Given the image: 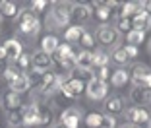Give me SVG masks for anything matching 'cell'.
I'll return each mask as SVG.
<instances>
[{"label": "cell", "instance_id": "1", "mask_svg": "<svg viewBox=\"0 0 151 128\" xmlns=\"http://www.w3.org/2000/svg\"><path fill=\"white\" fill-rule=\"evenodd\" d=\"M72 18V2H54L52 10L47 16V25L50 29H58V27H66Z\"/></svg>", "mask_w": 151, "mask_h": 128}, {"label": "cell", "instance_id": "2", "mask_svg": "<svg viewBox=\"0 0 151 128\" xmlns=\"http://www.w3.org/2000/svg\"><path fill=\"white\" fill-rule=\"evenodd\" d=\"M16 23H18V31L22 35H37L41 29V22L37 20V16L31 12V10H19L18 18H16Z\"/></svg>", "mask_w": 151, "mask_h": 128}, {"label": "cell", "instance_id": "3", "mask_svg": "<svg viewBox=\"0 0 151 128\" xmlns=\"http://www.w3.org/2000/svg\"><path fill=\"white\" fill-rule=\"evenodd\" d=\"M76 56H78V53L72 49V45L62 43V45H58L56 53L52 54V62L60 64L64 70H74L76 68Z\"/></svg>", "mask_w": 151, "mask_h": 128}, {"label": "cell", "instance_id": "4", "mask_svg": "<svg viewBox=\"0 0 151 128\" xmlns=\"http://www.w3.org/2000/svg\"><path fill=\"white\" fill-rule=\"evenodd\" d=\"M126 120L128 124H134L136 128H151V113L145 107H128L126 109Z\"/></svg>", "mask_w": 151, "mask_h": 128}, {"label": "cell", "instance_id": "5", "mask_svg": "<svg viewBox=\"0 0 151 128\" xmlns=\"http://www.w3.org/2000/svg\"><path fill=\"white\" fill-rule=\"evenodd\" d=\"M83 91H85V82L81 78H68L66 82H62V85H60V93L68 99L80 97Z\"/></svg>", "mask_w": 151, "mask_h": 128}, {"label": "cell", "instance_id": "6", "mask_svg": "<svg viewBox=\"0 0 151 128\" xmlns=\"http://www.w3.org/2000/svg\"><path fill=\"white\" fill-rule=\"evenodd\" d=\"M85 93H87V97L91 101H103L109 93V84H105V82H101L97 78H91L87 82V85H85Z\"/></svg>", "mask_w": 151, "mask_h": 128}, {"label": "cell", "instance_id": "7", "mask_svg": "<svg viewBox=\"0 0 151 128\" xmlns=\"http://www.w3.org/2000/svg\"><path fill=\"white\" fill-rule=\"evenodd\" d=\"M81 122V109L80 107H68L60 115V124L66 128H80Z\"/></svg>", "mask_w": 151, "mask_h": 128}, {"label": "cell", "instance_id": "8", "mask_svg": "<svg viewBox=\"0 0 151 128\" xmlns=\"http://www.w3.org/2000/svg\"><path fill=\"white\" fill-rule=\"evenodd\" d=\"M60 85H62V82L58 80V74H54V72H45L39 89L45 93V95H50V93L60 91Z\"/></svg>", "mask_w": 151, "mask_h": 128}, {"label": "cell", "instance_id": "9", "mask_svg": "<svg viewBox=\"0 0 151 128\" xmlns=\"http://www.w3.org/2000/svg\"><path fill=\"white\" fill-rule=\"evenodd\" d=\"M118 31H116V27H111V25H101L97 29V33H95V37H97V41L101 45H109V47H112L114 43H118Z\"/></svg>", "mask_w": 151, "mask_h": 128}, {"label": "cell", "instance_id": "10", "mask_svg": "<svg viewBox=\"0 0 151 128\" xmlns=\"http://www.w3.org/2000/svg\"><path fill=\"white\" fill-rule=\"evenodd\" d=\"M52 56L43 51H37V53L31 54V68L35 70H41V72H50V66H52Z\"/></svg>", "mask_w": 151, "mask_h": 128}, {"label": "cell", "instance_id": "11", "mask_svg": "<svg viewBox=\"0 0 151 128\" xmlns=\"http://www.w3.org/2000/svg\"><path fill=\"white\" fill-rule=\"evenodd\" d=\"M22 111H23V126H29V128H33V126H39V111H41V107L37 105V103H31V105H27V107H22Z\"/></svg>", "mask_w": 151, "mask_h": 128}, {"label": "cell", "instance_id": "12", "mask_svg": "<svg viewBox=\"0 0 151 128\" xmlns=\"http://www.w3.org/2000/svg\"><path fill=\"white\" fill-rule=\"evenodd\" d=\"M2 107H4L8 113H14V111H19L22 109V95L12 89L2 93Z\"/></svg>", "mask_w": 151, "mask_h": 128}, {"label": "cell", "instance_id": "13", "mask_svg": "<svg viewBox=\"0 0 151 128\" xmlns=\"http://www.w3.org/2000/svg\"><path fill=\"white\" fill-rule=\"evenodd\" d=\"M151 74V68H147L145 64H134L132 72H130V82L134 84V88H142L143 85V80Z\"/></svg>", "mask_w": 151, "mask_h": 128}, {"label": "cell", "instance_id": "14", "mask_svg": "<svg viewBox=\"0 0 151 128\" xmlns=\"http://www.w3.org/2000/svg\"><path fill=\"white\" fill-rule=\"evenodd\" d=\"M132 29L134 31H142V33H145L147 29H151V16L143 8L132 18Z\"/></svg>", "mask_w": 151, "mask_h": 128}, {"label": "cell", "instance_id": "15", "mask_svg": "<svg viewBox=\"0 0 151 128\" xmlns=\"http://www.w3.org/2000/svg\"><path fill=\"white\" fill-rule=\"evenodd\" d=\"M2 47H4V51H6V60H14L16 62L23 54L22 41H18V39H8Z\"/></svg>", "mask_w": 151, "mask_h": 128}, {"label": "cell", "instance_id": "16", "mask_svg": "<svg viewBox=\"0 0 151 128\" xmlns=\"http://www.w3.org/2000/svg\"><path fill=\"white\" fill-rule=\"evenodd\" d=\"M130 99L136 107H143V105H149L151 103V89L145 88H134L130 91Z\"/></svg>", "mask_w": 151, "mask_h": 128}, {"label": "cell", "instance_id": "17", "mask_svg": "<svg viewBox=\"0 0 151 128\" xmlns=\"http://www.w3.org/2000/svg\"><path fill=\"white\" fill-rule=\"evenodd\" d=\"M91 16H93V10H91L89 4H83V2L72 4V18L76 22H87Z\"/></svg>", "mask_w": 151, "mask_h": 128}, {"label": "cell", "instance_id": "18", "mask_svg": "<svg viewBox=\"0 0 151 128\" xmlns=\"http://www.w3.org/2000/svg\"><path fill=\"white\" fill-rule=\"evenodd\" d=\"M111 10L107 8V2H101V0H95L93 2V18L101 23H107L111 20Z\"/></svg>", "mask_w": 151, "mask_h": 128}, {"label": "cell", "instance_id": "19", "mask_svg": "<svg viewBox=\"0 0 151 128\" xmlns=\"http://www.w3.org/2000/svg\"><path fill=\"white\" fill-rule=\"evenodd\" d=\"M105 111H107V115H111V116L124 113V101H122V97H118V95L109 97L107 101H105Z\"/></svg>", "mask_w": 151, "mask_h": 128}, {"label": "cell", "instance_id": "20", "mask_svg": "<svg viewBox=\"0 0 151 128\" xmlns=\"http://www.w3.org/2000/svg\"><path fill=\"white\" fill-rule=\"evenodd\" d=\"M76 68L80 70H93V53L91 51H80L76 56Z\"/></svg>", "mask_w": 151, "mask_h": 128}, {"label": "cell", "instance_id": "21", "mask_svg": "<svg viewBox=\"0 0 151 128\" xmlns=\"http://www.w3.org/2000/svg\"><path fill=\"white\" fill-rule=\"evenodd\" d=\"M142 8H143V2H126V4L120 6L118 18H128V20H132Z\"/></svg>", "mask_w": 151, "mask_h": 128}, {"label": "cell", "instance_id": "22", "mask_svg": "<svg viewBox=\"0 0 151 128\" xmlns=\"http://www.w3.org/2000/svg\"><path fill=\"white\" fill-rule=\"evenodd\" d=\"M128 82H130V72L126 68H118L111 74V85H114V88H124Z\"/></svg>", "mask_w": 151, "mask_h": 128}, {"label": "cell", "instance_id": "23", "mask_svg": "<svg viewBox=\"0 0 151 128\" xmlns=\"http://www.w3.org/2000/svg\"><path fill=\"white\" fill-rule=\"evenodd\" d=\"M58 45H60V41H58V37H56V35H45L43 39H41V51L52 56V54L56 53Z\"/></svg>", "mask_w": 151, "mask_h": 128}, {"label": "cell", "instance_id": "24", "mask_svg": "<svg viewBox=\"0 0 151 128\" xmlns=\"http://www.w3.org/2000/svg\"><path fill=\"white\" fill-rule=\"evenodd\" d=\"M8 85H10V89H12V91L19 93V95L31 89V85H29V80H27V74H23V72H22V74H19L16 80H14L12 84H8Z\"/></svg>", "mask_w": 151, "mask_h": 128}, {"label": "cell", "instance_id": "25", "mask_svg": "<svg viewBox=\"0 0 151 128\" xmlns=\"http://www.w3.org/2000/svg\"><path fill=\"white\" fill-rule=\"evenodd\" d=\"M83 31H85V27H81V25H70L66 31H64V41H66L68 45L80 43L81 35H83Z\"/></svg>", "mask_w": 151, "mask_h": 128}, {"label": "cell", "instance_id": "26", "mask_svg": "<svg viewBox=\"0 0 151 128\" xmlns=\"http://www.w3.org/2000/svg\"><path fill=\"white\" fill-rule=\"evenodd\" d=\"M0 14H2V18H18V6L16 2H10V0H2L0 2Z\"/></svg>", "mask_w": 151, "mask_h": 128}, {"label": "cell", "instance_id": "27", "mask_svg": "<svg viewBox=\"0 0 151 128\" xmlns=\"http://www.w3.org/2000/svg\"><path fill=\"white\" fill-rule=\"evenodd\" d=\"M109 60H111V56H109L105 51H95L93 53V68L95 70H97V68L109 66Z\"/></svg>", "mask_w": 151, "mask_h": 128}, {"label": "cell", "instance_id": "28", "mask_svg": "<svg viewBox=\"0 0 151 128\" xmlns=\"http://www.w3.org/2000/svg\"><path fill=\"white\" fill-rule=\"evenodd\" d=\"M145 41V33L142 31H128L126 33V45H134V47H139V43Z\"/></svg>", "mask_w": 151, "mask_h": 128}, {"label": "cell", "instance_id": "29", "mask_svg": "<svg viewBox=\"0 0 151 128\" xmlns=\"http://www.w3.org/2000/svg\"><path fill=\"white\" fill-rule=\"evenodd\" d=\"M111 58L116 62V64H120V66H124V64H128V62H130V58H128V54H126L124 47H116V49L112 51Z\"/></svg>", "mask_w": 151, "mask_h": 128}, {"label": "cell", "instance_id": "30", "mask_svg": "<svg viewBox=\"0 0 151 128\" xmlns=\"http://www.w3.org/2000/svg\"><path fill=\"white\" fill-rule=\"evenodd\" d=\"M83 122H85L87 128H99L101 122H103V115L101 113H89V115H85Z\"/></svg>", "mask_w": 151, "mask_h": 128}, {"label": "cell", "instance_id": "31", "mask_svg": "<svg viewBox=\"0 0 151 128\" xmlns=\"http://www.w3.org/2000/svg\"><path fill=\"white\" fill-rule=\"evenodd\" d=\"M43 74H45V72H41V70H35V68H31V72L27 74V80H29V85H31V88H39V85H41V80H43Z\"/></svg>", "mask_w": 151, "mask_h": 128}, {"label": "cell", "instance_id": "32", "mask_svg": "<svg viewBox=\"0 0 151 128\" xmlns=\"http://www.w3.org/2000/svg\"><path fill=\"white\" fill-rule=\"evenodd\" d=\"M93 43H95V37H93V33L85 29V31H83V35H81V39H80V45L83 47V51H89L91 47H93Z\"/></svg>", "mask_w": 151, "mask_h": 128}, {"label": "cell", "instance_id": "33", "mask_svg": "<svg viewBox=\"0 0 151 128\" xmlns=\"http://www.w3.org/2000/svg\"><path fill=\"white\" fill-rule=\"evenodd\" d=\"M8 122L12 126H23V111H14V113H8Z\"/></svg>", "mask_w": 151, "mask_h": 128}, {"label": "cell", "instance_id": "34", "mask_svg": "<svg viewBox=\"0 0 151 128\" xmlns=\"http://www.w3.org/2000/svg\"><path fill=\"white\" fill-rule=\"evenodd\" d=\"M16 64H18V70L19 72H25L27 68H31V54H25V53H23L22 56L16 60Z\"/></svg>", "mask_w": 151, "mask_h": 128}, {"label": "cell", "instance_id": "35", "mask_svg": "<svg viewBox=\"0 0 151 128\" xmlns=\"http://www.w3.org/2000/svg\"><path fill=\"white\" fill-rule=\"evenodd\" d=\"M116 31H118V33H128V31H132V20L118 18V22H116Z\"/></svg>", "mask_w": 151, "mask_h": 128}, {"label": "cell", "instance_id": "36", "mask_svg": "<svg viewBox=\"0 0 151 128\" xmlns=\"http://www.w3.org/2000/svg\"><path fill=\"white\" fill-rule=\"evenodd\" d=\"M39 122L41 124H50V122H52V111L47 109V107H41V111H39Z\"/></svg>", "mask_w": 151, "mask_h": 128}, {"label": "cell", "instance_id": "37", "mask_svg": "<svg viewBox=\"0 0 151 128\" xmlns=\"http://www.w3.org/2000/svg\"><path fill=\"white\" fill-rule=\"evenodd\" d=\"M19 74H22V72H19L18 68H14V66H8L4 72H2V76H4V80L8 82V84H12V82H14L16 78H18Z\"/></svg>", "mask_w": 151, "mask_h": 128}, {"label": "cell", "instance_id": "38", "mask_svg": "<svg viewBox=\"0 0 151 128\" xmlns=\"http://www.w3.org/2000/svg\"><path fill=\"white\" fill-rule=\"evenodd\" d=\"M111 74H112V72L109 70V66H105V68H97V72H95L93 78H97V80H101V82L107 84L109 80H111Z\"/></svg>", "mask_w": 151, "mask_h": 128}, {"label": "cell", "instance_id": "39", "mask_svg": "<svg viewBox=\"0 0 151 128\" xmlns=\"http://www.w3.org/2000/svg\"><path fill=\"white\" fill-rule=\"evenodd\" d=\"M99 128H116V119L111 115H103V122Z\"/></svg>", "mask_w": 151, "mask_h": 128}, {"label": "cell", "instance_id": "40", "mask_svg": "<svg viewBox=\"0 0 151 128\" xmlns=\"http://www.w3.org/2000/svg\"><path fill=\"white\" fill-rule=\"evenodd\" d=\"M43 10H47V2L45 0H33L31 2V12H43Z\"/></svg>", "mask_w": 151, "mask_h": 128}, {"label": "cell", "instance_id": "41", "mask_svg": "<svg viewBox=\"0 0 151 128\" xmlns=\"http://www.w3.org/2000/svg\"><path fill=\"white\" fill-rule=\"evenodd\" d=\"M124 51H126V54H128L130 60L139 54V47H134V45H124Z\"/></svg>", "mask_w": 151, "mask_h": 128}, {"label": "cell", "instance_id": "42", "mask_svg": "<svg viewBox=\"0 0 151 128\" xmlns=\"http://www.w3.org/2000/svg\"><path fill=\"white\" fill-rule=\"evenodd\" d=\"M142 88H145V89H151V74L147 76L145 80H143V85H142Z\"/></svg>", "mask_w": 151, "mask_h": 128}, {"label": "cell", "instance_id": "43", "mask_svg": "<svg viewBox=\"0 0 151 128\" xmlns=\"http://www.w3.org/2000/svg\"><path fill=\"white\" fill-rule=\"evenodd\" d=\"M143 10H145L147 14L151 16V0H147V2H143Z\"/></svg>", "mask_w": 151, "mask_h": 128}, {"label": "cell", "instance_id": "44", "mask_svg": "<svg viewBox=\"0 0 151 128\" xmlns=\"http://www.w3.org/2000/svg\"><path fill=\"white\" fill-rule=\"evenodd\" d=\"M2 60H6V51H4V47L0 45V62Z\"/></svg>", "mask_w": 151, "mask_h": 128}, {"label": "cell", "instance_id": "45", "mask_svg": "<svg viewBox=\"0 0 151 128\" xmlns=\"http://www.w3.org/2000/svg\"><path fill=\"white\" fill-rule=\"evenodd\" d=\"M122 128H136V126H134V124H124Z\"/></svg>", "mask_w": 151, "mask_h": 128}, {"label": "cell", "instance_id": "46", "mask_svg": "<svg viewBox=\"0 0 151 128\" xmlns=\"http://www.w3.org/2000/svg\"><path fill=\"white\" fill-rule=\"evenodd\" d=\"M54 128H66V126H62V124L58 122V124H56V126H54Z\"/></svg>", "mask_w": 151, "mask_h": 128}, {"label": "cell", "instance_id": "47", "mask_svg": "<svg viewBox=\"0 0 151 128\" xmlns=\"http://www.w3.org/2000/svg\"><path fill=\"white\" fill-rule=\"evenodd\" d=\"M2 20H4V18H2V14H0V23H2Z\"/></svg>", "mask_w": 151, "mask_h": 128}, {"label": "cell", "instance_id": "48", "mask_svg": "<svg viewBox=\"0 0 151 128\" xmlns=\"http://www.w3.org/2000/svg\"><path fill=\"white\" fill-rule=\"evenodd\" d=\"M0 76H2V70H0Z\"/></svg>", "mask_w": 151, "mask_h": 128}]
</instances>
